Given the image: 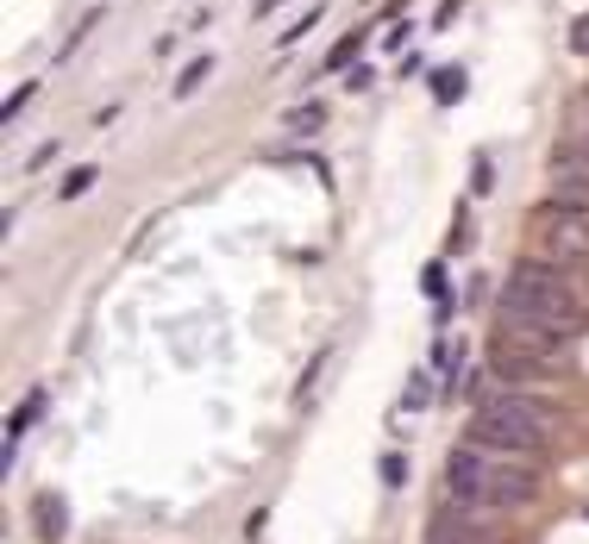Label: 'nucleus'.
Listing matches in <instances>:
<instances>
[{
    "mask_svg": "<svg viewBox=\"0 0 589 544\" xmlns=\"http://www.w3.org/2000/svg\"><path fill=\"white\" fill-rule=\"evenodd\" d=\"M570 50H577V57H589V13L570 25Z\"/></svg>",
    "mask_w": 589,
    "mask_h": 544,
    "instance_id": "nucleus-11",
    "label": "nucleus"
},
{
    "mask_svg": "<svg viewBox=\"0 0 589 544\" xmlns=\"http://www.w3.org/2000/svg\"><path fill=\"white\" fill-rule=\"evenodd\" d=\"M545 432H552V413L533 395H483L470 413V445L495 450V457H527L545 445Z\"/></svg>",
    "mask_w": 589,
    "mask_h": 544,
    "instance_id": "nucleus-2",
    "label": "nucleus"
},
{
    "mask_svg": "<svg viewBox=\"0 0 589 544\" xmlns=\"http://www.w3.org/2000/svg\"><path fill=\"white\" fill-rule=\"evenodd\" d=\"M38 95V82H26V88H13V100H7V120H13V113H26V100Z\"/></svg>",
    "mask_w": 589,
    "mask_h": 544,
    "instance_id": "nucleus-12",
    "label": "nucleus"
},
{
    "mask_svg": "<svg viewBox=\"0 0 589 544\" xmlns=\"http://www.w3.org/2000/svg\"><path fill=\"white\" fill-rule=\"evenodd\" d=\"M545 245L559 257H589V213L584 207H552L545 200Z\"/></svg>",
    "mask_w": 589,
    "mask_h": 544,
    "instance_id": "nucleus-4",
    "label": "nucleus"
},
{
    "mask_svg": "<svg viewBox=\"0 0 589 544\" xmlns=\"http://www.w3.org/2000/svg\"><path fill=\"white\" fill-rule=\"evenodd\" d=\"M257 13H277V0H257Z\"/></svg>",
    "mask_w": 589,
    "mask_h": 544,
    "instance_id": "nucleus-16",
    "label": "nucleus"
},
{
    "mask_svg": "<svg viewBox=\"0 0 589 544\" xmlns=\"http://www.w3.org/2000/svg\"><path fill=\"white\" fill-rule=\"evenodd\" d=\"M552 207H584V213H589V170L552 163Z\"/></svg>",
    "mask_w": 589,
    "mask_h": 544,
    "instance_id": "nucleus-6",
    "label": "nucleus"
},
{
    "mask_svg": "<svg viewBox=\"0 0 589 544\" xmlns=\"http://www.w3.org/2000/svg\"><path fill=\"white\" fill-rule=\"evenodd\" d=\"M207 75H213V63H207V57H195V63H188V70L176 75V95H195V88H201Z\"/></svg>",
    "mask_w": 589,
    "mask_h": 544,
    "instance_id": "nucleus-9",
    "label": "nucleus"
},
{
    "mask_svg": "<svg viewBox=\"0 0 589 544\" xmlns=\"http://www.w3.org/2000/svg\"><path fill=\"white\" fill-rule=\"evenodd\" d=\"M427 544H495V532L483 526V514H477V507H464V500H452V507H445V514L433 520Z\"/></svg>",
    "mask_w": 589,
    "mask_h": 544,
    "instance_id": "nucleus-5",
    "label": "nucleus"
},
{
    "mask_svg": "<svg viewBox=\"0 0 589 544\" xmlns=\"http://www.w3.org/2000/svg\"><path fill=\"white\" fill-rule=\"evenodd\" d=\"M320 120H327L320 107H295V113H289V132H295V138H314V132H320Z\"/></svg>",
    "mask_w": 589,
    "mask_h": 544,
    "instance_id": "nucleus-8",
    "label": "nucleus"
},
{
    "mask_svg": "<svg viewBox=\"0 0 589 544\" xmlns=\"http://www.w3.org/2000/svg\"><path fill=\"white\" fill-rule=\"evenodd\" d=\"M445 489H452V500L477 507V514H508V507H527L539 495V475L527 463H508V457H495V450L464 438L445 457Z\"/></svg>",
    "mask_w": 589,
    "mask_h": 544,
    "instance_id": "nucleus-1",
    "label": "nucleus"
},
{
    "mask_svg": "<svg viewBox=\"0 0 589 544\" xmlns=\"http://www.w3.org/2000/svg\"><path fill=\"white\" fill-rule=\"evenodd\" d=\"M32 514H38V539H63V500L57 495H38Z\"/></svg>",
    "mask_w": 589,
    "mask_h": 544,
    "instance_id": "nucleus-7",
    "label": "nucleus"
},
{
    "mask_svg": "<svg viewBox=\"0 0 589 544\" xmlns=\"http://www.w3.org/2000/svg\"><path fill=\"white\" fill-rule=\"evenodd\" d=\"M88 188H95V170H70V175H63V200L88 195Z\"/></svg>",
    "mask_w": 589,
    "mask_h": 544,
    "instance_id": "nucleus-10",
    "label": "nucleus"
},
{
    "mask_svg": "<svg viewBox=\"0 0 589 544\" xmlns=\"http://www.w3.org/2000/svg\"><path fill=\"white\" fill-rule=\"evenodd\" d=\"M420 400H433V382H427V375H414L408 382V407H420Z\"/></svg>",
    "mask_w": 589,
    "mask_h": 544,
    "instance_id": "nucleus-14",
    "label": "nucleus"
},
{
    "mask_svg": "<svg viewBox=\"0 0 589 544\" xmlns=\"http://www.w3.org/2000/svg\"><path fill=\"white\" fill-rule=\"evenodd\" d=\"M383 482H389V489H402V482H408V470H402V457H389V463H383Z\"/></svg>",
    "mask_w": 589,
    "mask_h": 544,
    "instance_id": "nucleus-15",
    "label": "nucleus"
},
{
    "mask_svg": "<svg viewBox=\"0 0 589 544\" xmlns=\"http://www.w3.org/2000/svg\"><path fill=\"white\" fill-rule=\"evenodd\" d=\"M570 313H577V300L552 263H520L502 288V325H559L564 332Z\"/></svg>",
    "mask_w": 589,
    "mask_h": 544,
    "instance_id": "nucleus-3",
    "label": "nucleus"
},
{
    "mask_svg": "<svg viewBox=\"0 0 589 544\" xmlns=\"http://www.w3.org/2000/svg\"><path fill=\"white\" fill-rule=\"evenodd\" d=\"M458 88H464L458 70H439V100H458Z\"/></svg>",
    "mask_w": 589,
    "mask_h": 544,
    "instance_id": "nucleus-13",
    "label": "nucleus"
}]
</instances>
